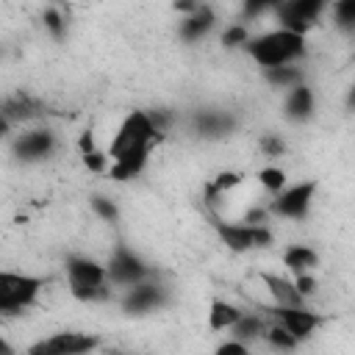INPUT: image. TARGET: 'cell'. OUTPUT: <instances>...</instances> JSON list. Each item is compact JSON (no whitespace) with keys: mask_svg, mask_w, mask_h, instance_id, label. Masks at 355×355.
I'll use <instances>...</instances> for the list:
<instances>
[{"mask_svg":"<svg viewBox=\"0 0 355 355\" xmlns=\"http://www.w3.org/2000/svg\"><path fill=\"white\" fill-rule=\"evenodd\" d=\"M247 55L261 67V69H275V67H288L297 58L305 55V36L291 33L286 28H275L269 33L252 36L247 42Z\"/></svg>","mask_w":355,"mask_h":355,"instance_id":"cell-1","label":"cell"},{"mask_svg":"<svg viewBox=\"0 0 355 355\" xmlns=\"http://www.w3.org/2000/svg\"><path fill=\"white\" fill-rule=\"evenodd\" d=\"M67 280H69V291L75 300L80 302H94V300H105L108 297V269L103 263H97L94 258L86 255H69L67 258Z\"/></svg>","mask_w":355,"mask_h":355,"instance_id":"cell-2","label":"cell"},{"mask_svg":"<svg viewBox=\"0 0 355 355\" xmlns=\"http://www.w3.org/2000/svg\"><path fill=\"white\" fill-rule=\"evenodd\" d=\"M161 133L150 119V111H130L122 125L116 128L111 147H108V158H119L125 153H136V150H150L153 141H158Z\"/></svg>","mask_w":355,"mask_h":355,"instance_id":"cell-3","label":"cell"},{"mask_svg":"<svg viewBox=\"0 0 355 355\" xmlns=\"http://www.w3.org/2000/svg\"><path fill=\"white\" fill-rule=\"evenodd\" d=\"M42 288H44L42 277L3 272L0 275V311L3 313H19V311L31 308L36 302V297L42 294Z\"/></svg>","mask_w":355,"mask_h":355,"instance_id":"cell-4","label":"cell"},{"mask_svg":"<svg viewBox=\"0 0 355 355\" xmlns=\"http://www.w3.org/2000/svg\"><path fill=\"white\" fill-rule=\"evenodd\" d=\"M214 230L222 239V244L230 252H250V250H261L272 244V233L266 230V225L255 227V225H244V222H225L219 216H214Z\"/></svg>","mask_w":355,"mask_h":355,"instance_id":"cell-5","label":"cell"},{"mask_svg":"<svg viewBox=\"0 0 355 355\" xmlns=\"http://www.w3.org/2000/svg\"><path fill=\"white\" fill-rule=\"evenodd\" d=\"M100 347V338L80 330H61L28 347L25 355H92Z\"/></svg>","mask_w":355,"mask_h":355,"instance_id":"cell-6","label":"cell"},{"mask_svg":"<svg viewBox=\"0 0 355 355\" xmlns=\"http://www.w3.org/2000/svg\"><path fill=\"white\" fill-rule=\"evenodd\" d=\"M105 269H108V283L122 286V288H133V286H139V283L153 277V269L133 250H128L125 244H116V250L111 252Z\"/></svg>","mask_w":355,"mask_h":355,"instance_id":"cell-7","label":"cell"},{"mask_svg":"<svg viewBox=\"0 0 355 355\" xmlns=\"http://www.w3.org/2000/svg\"><path fill=\"white\" fill-rule=\"evenodd\" d=\"M313 194H316V183H313V180L294 183V186L283 189V191L269 202V214L283 216V219H305L308 211H311Z\"/></svg>","mask_w":355,"mask_h":355,"instance_id":"cell-8","label":"cell"},{"mask_svg":"<svg viewBox=\"0 0 355 355\" xmlns=\"http://www.w3.org/2000/svg\"><path fill=\"white\" fill-rule=\"evenodd\" d=\"M322 11H324L322 0H288V3H277V8H275L280 28L300 33V36H305V31H311L319 22Z\"/></svg>","mask_w":355,"mask_h":355,"instance_id":"cell-9","label":"cell"},{"mask_svg":"<svg viewBox=\"0 0 355 355\" xmlns=\"http://www.w3.org/2000/svg\"><path fill=\"white\" fill-rule=\"evenodd\" d=\"M164 305H166V288L155 280H144L133 288H125V297H122V311L130 316H144Z\"/></svg>","mask_w":355,"mask_h":355,"instance_id":"cell-10","label":"cell"},{"mask_svg":"<svg viewBox=\"0 0 355 355\" xmlns=\"http://www.w3.org/2000/svg\"><path fill=\"white\" fill-rule=\"evenodd\" d=\"M53 150H55V136L47 128H33V130H25L14 139V153L25 164L44 161L53 155Z\"/></svg>","mask_w":355,"mask_h":355,"instance_id":"cell-11","label":"cell"},{"mask_svg":"<svg viewBox=\"0 0 355 355\" xmlns=\"http://www.w3.org/2000/svg\"><path fill=\"white\" fill-rule=\"evenodd\" d=\"M272 311V319L280 324V327H286L297 341H305V338H311L313 333H316V327L322 324V316L316 313V311H308L305 305L302 308H269Z\"/></svg>","mask_w":355,"mask_h":355,"instance_id":"cell-12","label":"cell"},{"mask_svg":"<svg viewBox=\"0 0 355 355\" xmlns=\"http://www.w3.org/2000/svg\"><path fill=\"white\" fill-rule=\"evenodd\" d=\"M191 128L202 139H222L236 130V116L222 108H200L191 116Z\"/></svg>","mask_w":355,"mask_h":355,"instance_id":"cell-13","label":"cell"},{"mask_svg":"<svg viewBox=\"0 0 355 355\" xmlns=\"http://www.w3.org/2000/svg\"><path fill=\"white\" fill-rule=\"evenodd\" d=\"M283 108H286V116H288L291 122H308V119L313 116V111H316L313 89H311V86H305V83L294 86V89L286 94Z\"/></svg>","mask_w":355,"mask_h":355,"instance_id":"cell-14","label":"cell"},{"mask_svg":"<svg viewBox=\"0 0 355 355\" xmlns=\"http://www.w3.org/2000/svg\"><path fill=\"white\" fill-rule=\"evenodd\" d=\"M214 22H216L214 11L208 6H197L191 14H186L180 19V31L178 33H180L183 42H200V39L208 36V31L214 28Z\"/></svg>","mask_w":355,"mask_h":355,"instance_id":"cell-15","label":"cell"},{"mask_svg":"<svg viewBox=\"0 0 355 355\" xmlns=\"http://www.w3.org/2000/svg\"><path fill=\"white\" fill-rule=\"evenodd\" d=\"M263 286L272 294V300L277 302V308H302L305 297L300 294V288L294 286V280L280 277V275H263Z\"/></svg>","mask_w":355,"mask_h":355,"instance_id":"cell-16","label":"cell"},{"mask_svg":"<svg viewBox=\"0 0 355 355\" xmlns=\"http://www.w3.org/2000/svg\"><path fill=\"white\" fill-rule=\"evenodd\" d=\"M147 155H150V150L125 153V155H119V158H114V161H111L108 175H111L114 180H130V178H136V175L147 166Z\"/></svg>","mask_w":355,"mask_h":355,"instance_id":"cell-17","label":"cell"},{"mask_svg":"<svg viewBox=\"0 0 355 355\" xmlns=\"http://www.w3.org/2000/svg\"><path fill=\"white\" fill-rule=\"evenodd\" d=\"M244 316V311H239L233 302L227 300H214L211 302V311H208V327L211 330H233L236 322Z\"/></svg>","mask_w":355,"mask_h":355,"instance_id":"cell-18","label":"cell"},{"mask_svg":"<svg viewBox=\"0 0 355 355\" xmlns=\"http://www.w3.org/2000/svg\"><path fill=\"white\" fill-rule=\"evenodd\" d=\"M283 263L294 272V277H297V275H311V269L319 266V255H316V250H311V247H305V244H294V247L286 250Z\"/></svg>","mask_w":355,"mask_h":355,"instance_id":"cell-19","label":"cell"},{"mask_svg":"<svg viewBox=\"0 0 355 355\" xmlns=\"http://www.w3.org/2000/svg\"><path fill=\"white\" fill-rule=\"evenodd\" d=\"M266 330H269V322H266L263 316H258V313H244V316L236 322V327L230 330V338L250 344V341H255V338H263Z\"/></svg>","mask_w":355,"mask_h":355,"instance_id":"cell-20","label":"cell"},{"mask_svg":"<svg viewBox=\"0 0 355 355\" xmlns=\"http://www.w3.org/2000/svg\"><path fill=\"white\" fill-rule=\"evenodd\" d=\"M36 114H39V103L33 97H28V94H17V97L3 103V119H8V122H19V119L25 122V119H31Z\"/></svg>","mask_w":355,"mask_h":355,"instance_id":"cell-21","label":"cell"},{"mask_svg":"<svg viewBox=\"0 0 355 355\" xmlns=\"http://www.w3.org/2000/svg\"><path fill=\"white\" fill-rule=\"evenodd\" d=\"M263 78H266L272 86L288 89V92L302 83V72H300L294 64H288V67H275V69H263Z\"/></svg>","mask_w":355,"mask_h":355,"instance_id":"cell-22","label":"cell"},{"mask_svg":"<svg viewBox=\"0 0 355 355\" xmlns=\"http://www.w3.org/2000/svg\"><path fill=\"white\" fill-rule=\"evenodd\" d=\"M263 338H266L275 349H280V352H291V349H297V344H300V341H297L286 327H280L277 322H272V324H269V330H266V336H263Z\"/></svg>","mask_w":355,"mask_h":355,"instance_id":"cell-23","label":"cell"},{"mask_svg":"<svg viewBox=\"0 0 355 355\" xmlns=\"http://www.w3.org/2000/svg\"><path fill=\"white\" fill-rule=\"evenodd\" d=\"M89 205H92V211L103 219V222H119V208H116V202L111 200V197H105V194H92V200H89Z\"/></svg>","mask_w":355,"mask_h":355,"instance_id":"cell-24","label":"cell"},{"mask_svg":"<svg viewBox=\"0 0 355 355\" xmlns=\"http://www.w3.org/2000/svg\"><path fill=\"white\" fill-rule=\"evenodd\" d=\"M258 180H261V186H263L266 191H275V197L286 189V172L277 169V166H263V169L258 172Z\"/></svg>","mask_w":355,"mask_h":355,"instance_id":"cell-25","label":"cell"},{"mask_svg":"<svg viewBox=\"0 0 355 355\" xmlns=\"http://www.w3.org/2000/svg\"><path fill=\"white\" fill-rule=\"evenodd\" d=\"M333 19L341 31H355V0H338L333 6Z\"/></svg>","mask_w":355,"mask_h":355,"instance_id":"cell-26","label":"cell"},{"mask_svg":"<svg viewBox=\"0 0 355 355\" xmlns=\"http://www.w3.org/2000/svg\"><path fill=\"white\" fill-rule=\"evenodd\" d=\"M42 22H44V28H47L55 39H64V36H67V17L61 14V8H47V11L42 14Z\"/></svg>","mask_w":355,"mask_h":355,"instance_id":"cell-27","label":"cell"},{"mask_svg":"<svg viewBox=\"0 0 355 355\" xmlns=\"http://www.w3.org/2000/svg\"><path fill=\"white\" fill-rule=\"evenodd\" d=\"M252 36H250V31H247V25H227L225 31H222V44L225 47H247V42H250Z\"/></svg>","mask_w":355,"mask_h":355,"instance_id":"cell-28","label":"cell"},{"mask_svg":"<svg viewBox=\"0 0 355 355\" xmlns=\"http://www.w3.org/2000/svg\"><path fill=\"white\" fill-rule=\"evenodd\" d=\"M80 155H83V166H86L89 172H97V175H100V172H108V169H111V158H108L103 150H97V147L89 150V153H80Z\"/></svg>","mask_w":355,"mask_h":355,"instance_id":"cell-29","label":"cell"},{"mask_svg":"<svg viewBox=\"0 0 355 355\" xmlns=\"http://www.w3.org/2000/svg\"><path fill=\"white\" fill-rule=\"evenodd\" d=\"M277 8V3H269V0H250V3H244V19H255V17H261V14H266V11H275Z\"/></svg>","mask_w":355,"mask_h":355,"instance_id":"cell-30","label":"cell"},{"mask_svg":"<svg viewBox=\"0 0 355 355\" xmlns=\"http://www.w3.org/2000/svg\"><path fill=\"white\" fill-rule=\"evenodd\" d=\"M261 150H263L269 158H277V155H283L286 144H283V139H280V136L269 133V136H263V139H261Z\"/></svg>","mask_w":355,"mask_h":355,"instance_id":"cell-31","label":"cell"},{"mask_svg":"<svg viewBox=\"0 0 355 355\" xmlns=\"http://www.w3.org/2000/svg\"><path fill=\"white\" fill-rule=\"evenodd\" d=\"M214 355H250V352H247V344H244V341L227 338V341H222V344L214 349Z\"/></svg>","mask_w":355,"mask_h":355,"instance_id":"cell-32","label":"cell"},{"mask_svg":"<svg viewBox=\"0 0 355 355\" xmlns=\"http://www.w3.org/2000/svg\"><path fill=\"white\" fill-rule=\"evenodd\" d=\"M294 286L300 288V294H302L305 300H308V297L316 291V280H313L311 275H297V277H294Z\"/></svg>","mask_w":355,"mask_h":355,"instance_id":"cell-33","label":"cell"},{"mask_svg":"<svg viewBox=\"0 0 355 355\" xmlns=\"http://www.w3.org/2000/svg\"><path fill=\"white\" fill-rule=\"evenodd\" d=\"M347 105L355 108V83H352V89H349V94H347Z\"/></svg>","mask_w":355,"mask_h":355,"instance_id":"cell-34","label":"cell"},{"mask_svg":"<svg viewBox=\"0 0 355 355\" xmlns=\"http://www.w3.org/2000/svg\"><path fill=\"white\" fill-rule=\"evenodd\" d=\"M111 355H122V352H111Z\"/></svg>","mask_w":355,"mask_h":355,"instance_id":"cell-35","label":"cell"}]
</instances>
